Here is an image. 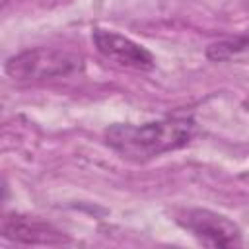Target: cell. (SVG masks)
Returning a JSON list of instances; mask_svg holds the SVG:
<instances>
[{"mask_svg": "<svg viewBox=\"0 0 249 249\" xmlns=\"http://www.w3.org/2000/svg\"><path fill=\"white\" fill-rule=\"evenodd\" d=\"M195 132L196 124L191 119L173 117L144 124H113L105 130V142L126 160L146 161L187 146Z\"/></svg>", "mask_w": 249, "mask_h": 249, "instance_id": "obj_1", "label": "cell"}, {"mask_svg": "<svg viewBox=\"0 0 249 249\" xmlns=\"http://www.w3.org/2000/svg\"><path fill=\"white\" fill-rule=\"evenodd\" d=\"M82 68V56L62 49L37 47L21 51L6 60V74L14 80H49L74 74Z\"/></svg>", "mask_w": 249, "mask_h": 249, "instance_id": "obj_2", "label": "cell"}, {"mask_svg": "<svg viewBox=\"0 0 249 249\" xmlns=\"http://www.w3.org/2000/svg\"><path fill=\"white\" fill-rule=\"evenodd\" d=\"M175 220L206 247H235L241 243L237 224L218 212L206 208H183L175 214Z\"/></svg>", "mask_w": 249, "mask_h": 249, "instance_id": "obj_3", "label": "cell"}, {"mask_svg": "<svg viewBox=\"0 0 249 249\" xmlns=\"http://www.w3.org/2000/svg\"><path fill=\"white\" fill-rule=\"evenodd\" d=\"M95 49L109 60L132 68V70H152L156 66V60L148 49L138 45L136 41L111 31V29H101L95 27L91 33Z\"/></svg>", "mask_w": 249, "mask_h": 249, "instance_id": "obj_4", "label": "cell"}, {"mask_svg": "<svg viewBox=\"0 0 249 249\" xmlns=\"http://www.w3.org/2000/svg\"><path fill=\"white\" fill-rule=\"evenodd\" d=\"M2 233L6 239L19 241V243H62L64 235L56 231L53 226L31 218V216H19V214H8L2 220Z\"/></svg>", "mask_w": 249, "mask_h": 249, "instance_id": "obj_5", "label": "cell"}, {"mask_svg": "<svg viewBox=\"0 0 249 249\" xmlns=\"http://www.w3.org/2000/svg\"><path fill=\"white\" fill-rule=\"evenodd\" d=\"M206 56L214 62H249V37H235L212 43Z\"/></svg>", "mask_w": 249, "mask_h": 249, "instance_id": "obj_6", "label": "cell"}, {"mask_svg": "<svg viewBox=\"0 0 249 249\" xmlns=\"http://www.w3.org/2000/svg\"><path fill=\"white\" fill-rule=\"evenodd\" d=\"M4 2H6V0H4Z\"/></svg>", "mask_w": 249, "mask_h": 249, "instance_id": "obj_7", "label": "cell"}]
</instances>
